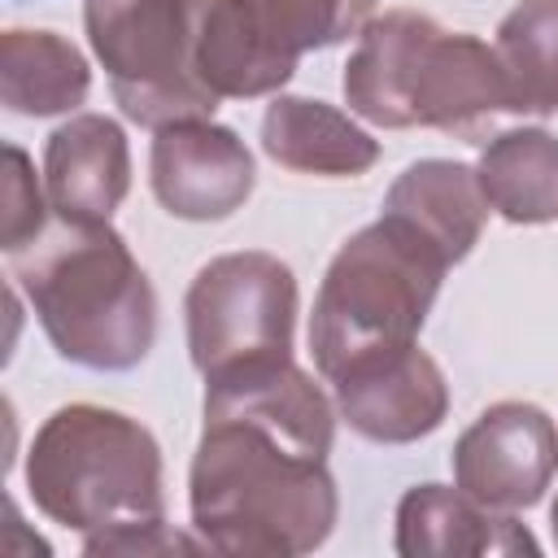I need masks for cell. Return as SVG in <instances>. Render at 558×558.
Instances as JSON below:
<instances>
[{
	"label": "cell",
	"instance_id": "6da1fadb",
	"mask_svg": "<svg viewBox=\"0 0 558 558\" xmlns=\"http://www.w3.org/2000/svg\"><path fill=\"white\" fill-rule=\"evenodd\" d=\"M331 440L336 405L296 362L209 379L187 471L196 536L231 558L318 549L340 514Z\"/></svg>",
	"mask_w": 558,
	"mask_h": 558
},
{
	"label": "cell",
	"instance_id": "7a4b0ae2",
	"mask_svg": "<svg viewBox=\"0 0 558 558\" xmlns=\"http://www.w3.org/2000/svg\"><path fill=\"white\" fill-rule=\"evenodd\" d=\"M48 344L87 371H131L157 340V292L109 222H65L9 253Z\"/></svg>",
	"mask_w": 558,
	"mask_h": 558
},
{
	"label": "cell",
	"instance_id": "3957f363",
	"mask_svg": "<svg viewBox=\"0 0 558 558\" xmlns=\"http://www.w3.org/2000/svg\"><path fill=\"white\" fill-rule=\"evenodd\" d=\"M340 87L349 113L384 131L432 126L466 135L484 118L510 113L497 48L414 9H388L362 26Z\"/></svg>",
	"mask_w": 558,
	"mask_h": 558
},
{
	"label": "cell",
	"instance_id": "277c9868",
	"mask_svg": "<svg viewBox=\"0 0 558 558\" xmlns=\"http://www.w3.org/2000/svg\"><path fill=\"white\" fill-rule=\"evenodd\" d=\"M449 266L440 244L397 214H379L353 231L327 262L310 314L318 375L336 379L362 357L418 344Z\"/></svg>",
	"mask_w": 558,
	"mask_h": 558
},
{
	"label": "cell",
	"instance_id": "5b68a950",
	"mask_svg": "<svg viewBox=\"0 0 558 558\" xmlns=\"http://www.w3.org/2000/svg\"><path fill=\"white\" fill-rule=\"evenodd\" d=\"M26 493L44 519L83 532V541L161 523V445L122 410L92 401L61 405L39 423L26 449Z\"/></svg>",
	"mask_w": 558,
	"mask_h": 558
},
{
	"label": "cell",
	"instance_id": "8992f818",
	"mask_svg": "<svg viewBox=\"0 0 558 558\" xmlns=\"http://www.w3.org/2000/svg\"><path fill=\"white\" fill-rule=\"evenodd\" d=\"M83 26L118 109L135 126L196 122L222 105L196 78L187 0H83Z\"/></svg>",
	"mask_w": 558,
	"mask_h": 558
},
{
	"label": "cell",
	"instance_id": "52a82bcc",
	"mask_svg": "<svg viewBox=\"0 0 558 558\" xmlns=\"http://www.w3.org/2000/svg\"><path fill=\"white\" fill-rule=\"evenodd\" d=\"M187 353L201 379L292 362L296 275L262 248L209 257L183 296Z\"/></svg>",
	"mask_w": 558,
	"mask_h": 558
},
{
	"label": "cell",
	"instance_id": "ba28073f",
	"mask_svg": "<svg viewBox=\"0 0 558 558\" xmlns=\"http://www.w3.org/2000/svg\"><path fill=\"white\" fill-rule=\"evenodd\" d=\"M449 466L475 501L527 510L558 475V423L532 401H497L458 436Z\"/></svg>",
	"mask_w": 558,
	"mask_h": 558
},
{
	"label": "cell",
	"instance_id": "9c48e42d",
	"mask_svg": "<svg viewBox=\"0 0 558 558\" xmlns=\"http://www.w3.org/2000/svg\"><path fill=\"white\" fill-rule=\"evenodd\" d=\"M148 183L166 214L183 222H222L253 196L257 166L231 126L196 118L153 135Z\"/></svg>",
	"mask_w": 558,
	"mask_h": 558
},
{
	"label": "cell",
	"instance_id": "30bf717a",
	"mask_svg": "<svg viewBox=\"0 0 558 558\" xmlns=\"http://www.w3.org/2000/svg\"><path fill=\"white\" fill-rule=\"evenodd\" d=\"M336 414L371 445H414L449 414V384L432 353L418 344L375 353L340 371Z\"/></svg>",
	"mask_w": 558,
	"mask_h": 558
},
{
	"label": "cell",
	"instance_id": "8fae6325",
	"mask_svg": "<svg viewBox=\"0 0 558 558\" xmlns=\"http://www.w3.org/2000/svg\"><path fill=\"white\" fill-rule=\"evenodd\" d=\"M187 17L196 78L218 100L279 96V87L296 74L301 57L270 39L253 0H187Z\"/></svg>",
	"mask_w": 558,
	"mask_h": 558
},
{
	"label": "cell",
	"instance_id": "7c38bea8",
	"mask_svg": "<svg viewBox=\"0 0 558 558\" xmlns=\"http://www.w3.org/2000/svg\"><path fill=\"white\" fill-rule=\"evenodd\" d=\"M48 205L65 222H109L131 192L126 131L105 113L65 118L44 144Z\"/></svg>",
	"mask_w": 558,
	"mask_h": 558
},
{
	"label": "cell",
	"instance_id": "4fadbf2b",
	"mask_svg": "<svg viewBox=\"0 0 558 558\" xmlns=\"http://www.w3.org/2000/svg\"><path fill=\"white\" fill-rule=\"evenodd\" d=\"M401 558H436V554H541V541L514 519V510H493L462 493L458 484H414L397 501V536Z\"/></svg>",
	"mask_w": 558,
	"mask_h": 558
},
{
	"label": "cell",
	"instance_id": "5bb4252c",
	"mask_svg": "<svg viewBox=\"0 0 558 558\" xmlns=\"http://www.w3.org/2000/svg\"><path fill=\"white\" fill-rule=\"evenodd\" d=\"M262 153L296 174L353 179L379 161V140L327 100L275 96L262 113Z\"/></svg>",
	"mask_w": 558,
	"mask_h": 558
},
{
	"label": "cell",
	"instance_id": "9a60e30c",
	"mask_svg": "<svg viewBox=\"0 0 558 558\" xmlns=\"http://www.w3.org/2000/svg\"><path fill=\"white\" fill-rule=\"evenodd\" d=\"M384 214H397V218L414 222L458 266L480 244L488 201L480 192L475 166H462V161H449V157H423V161H410L397 174V183L384 196Z\"/></svg>",
	"mask_w": 558,
	"mask_h": 558
},
{
	"label": "cell",
	"instance_id": "2e32d148",
	"mask_svg": "<svg viewBox=\"0 0 558 558\" xmlns=\"http://www.w3.org/2000/svg\"><path fill=\"white\" fill-rule=\"evenodd\" d=\"M92 92L87 57L57 31L0 35V105L17 118L74 113Z\"/></svg>",
	"mask_w": 558,
	"mask_h": 558
},
{
	"label": "cell",
	"instance_id": "e0dca14e",
	"mask_svg": "<svg viewBox=\"0 0 558 558\" xmlns=\"http://www.w3.org/2000/svg\"><path fill=\"white\" fill-rule=\"evenodd\" d=\"M480 192L493 214L514 227L558 222V135L545 126H510L480 148Z\"/></svg>",
	"mask_w": 558,
	"mask_h": 558
},
{
	"label": "cell",
	"instance_id": "ac0fdd59",
	"mask_svg": "<svg viewBox=\"0 0 558 558\" xmlns=\"http://www.w3.org/2000/svg\"><path fill=\"white\" fill-rule=\"evenodd\" d=\"M510 113H558V0H519L497 26Z\"/></svg>",
	"mask_w": 558,
	"mask_h": 558
},
{
	"label": "cell",
	"instance_id": "d6986e66",
	"mask_svg": "<svg viewBox=\"0 0 558 558\" xmlns=\"http://www.w3.org/2000/svg\"><path fill=\"white\" fill-rule=\"evenodd\" d=\"M270 39L301 57L314 48H336L349 35H362L371 17V0H253Z\"/></svg>",
	"mask_w": 558,
	"mask_h": 558
},
{
	"label": "cell",
	"instance_id": "ffe728a7",
	"mask_svg": "<svg viewBox=\"0 0 558 558\" xmlns=\"http://www.w3.org/2000/svg\"><path fill=\"white\" fill-rule=\"evenodd\" d=\"M48 187H39L31 157L17 144H4V227H0V248L22 253L31 240L44 235L48 222Z\"/></svg>",
	"mask_w": 558,
	"mask_h": 558
},
{
	"label": "cell",
	"instance_id": "44dd1931",
	"mask_svg": "<svg viewBox=\"0 0 558 558\" xmlns=\"http://www.w3.org/2000/svg\"><path fill=\"white\" fill-rule=\"evenodd\" d=\"M196 549H209L201 536L192 541L187 532H174L166 519L161 523H140V527H122V532H105V536H87L83 541V554L87 558H109V554H196Z\"/></svg>",
	"mask_w": 558,
	"mask_h": 558
},
{
	"label": "cell",
	"instance_id": "7402d4cb",
	"mask_svg": "<svg viewBox=\"0 0 558 558\" xmlns=\"http://www.w3.org/2000/svg\"><path fill=\"white\" fill-rule=\"evenodd\" d=\"M549 532H554V545H558V497H554V506H549Z\"/></svg>",
	"mask_w": 558,
	"mask_h": 558
}]
</instances>
